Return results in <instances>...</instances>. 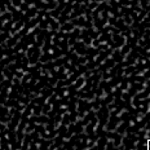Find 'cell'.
Segmentation results:
<instances>
[{"mask_svg": "<svg viewBox=\"0 0 150 150\" xmlns=\"http://www.w3.org/2000/svg\"><path fill=\"white\" fill-rule=\"evenodd\" d=\"M148 150H150V140L148 141Z\"/></svg>", "mask_w": 150, "mask_h": 150, "instance_id": "cell-1", "label": "cell"}]
</instances>
